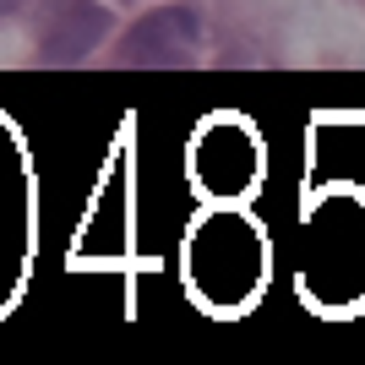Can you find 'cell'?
Segmentation results:
<instances>
[{"label": "cell", "instance_id": "cell-1", "mask_svg": "<svg viewBox=\"0 0 365 365\" xmlns=\"http://www.w3.org/2000/svg\"><path fill=\"white\" fill-rule=\"evenodd\" d=\"M202 55V22L185 6L148 11L120 44V66H191Z\"/></svg>", "mask_w": 365, "mask_h": 365}, {"label": "cell", "instance_id": "cell-3", "mask_svg": "<svg viewBox=\"0 0 365 365\" xmlns=\"http://www.w3.org/2000/svg\"><path fill=\"white\" fill-rule=\"evenodd\" d=\"M16 6H22V0H0V16H11V11H16Z\"/></svg>", "mask_w": 365, "mask_h": 365}, {"label": "cell", "instance_id": "cell-2", "mask_svg": "<svg viewBox=\"0 0 365 365\" xmlns=\"http://www.w3.org/2000/svg\"><path fill=\"white\" fill-rule=\"evenodd\" d=\"M104 33H109L104 6H93V0H44V11H38V55L49 66H76L98 49Z\"/></svg>", "mask_w": 365, "mask_h": 365}]
</instances>
